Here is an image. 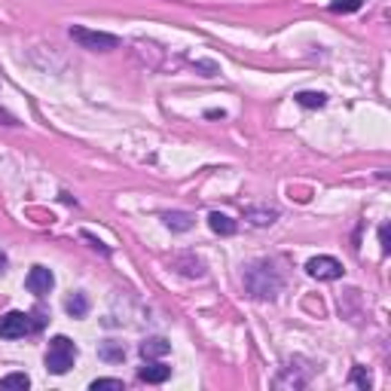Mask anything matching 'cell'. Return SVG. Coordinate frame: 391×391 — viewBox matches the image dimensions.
Wrapping results in <instances>:
<instances>
[{
    "label": "cell",
    "instance_id": "obj_1",
    "mask_svg": "<svg viewBox=\"0 0 391 391\" xmlns=\"http://www.w3.org/2000/svg\"><path fill=\"white\" fill-rule=\"evenodd\" d=\"M245 288L251 290V297H257V300H275L281 290V279L275 275L272 266L254 263V266L245 269Z\"/></svg>",
    "mask_w": 391,
    "mask_h": 391
},
{
    "label": "cell",
    "instance_id": "obj_2",
    "mask_svg": "<svg viewBox=\"0 0 391 391\" xmlns=\"http://www.w3.org/2000/svg\"><path fill=\"white\" fill-rule=\"evenodd\" d=\"M77 361V345L68 337H55L46 348V370L55 376H65Z\"/></svg>",
    "mask_w": 391,
    "mask_h": 391
},
{
    "label": "cell",
    "instance_id": "obj_3",
    "mask_svg": "<svg viewBox=\"0 0 391 391\" xmlns=\"http://www.w3.org/2000/svg\"><path fill=\"white\" fill-rule=\"evenodd\" d=\"M70 40H74V43H80L83 49H92V52H108V49H117L119 46V37L104 34V31H92V28H83V25L70 28Z\"/></svg>",
    "mask_w": 391,
    "mask_h": 391
},
{
    "label": "cell",
    "instance_id": "obj_4",
    "mask_svg": "<svg viewBox=\"0 0 391 391\" xmlns=\"http://www.w3.org/2000/svg\"><path fill=\"white\" fill-rule=\"evenodd\" d=\"M305 272L318 281H337V279H343V263L337 257H312L305 263Z\"/></svg>",
    "mask_w": 391,
    "mask_h": 391
},
{
    "label": "cell",
    "instance_id": "obj_5",
    "mask_svg": "<svg viewBox=\"0 0 391 391\" xmlns=\"http://www.w3.org/2000/svg\"><path fill=\"white\" fill-rule=\"evenodd\" d=\"M25 333H31V315H25V312H6L0 318V337L3 339H19Z\"/></svg>",
    "mask_w": 391,
    "mask_h": 391
},
{
    "label": "cell",
    "instance_id": "obj_6",
    "mask_svg": "<svg viewBox=\"0 0 391 391\" xmlns=\"http://www.w3.org/2000/svg\"><path fill=\"white\" fill-rule=\"evenodd\" d=\"M52 284H55V275L49 272L46 266H34L31 272H28V279H25V288L31 290V294H37V297H43L52 290Z\"/></svg>",
    "mask_w": 391,
    "mask_h": 391
},
{
    "label": "cell",
    "instance_id": "obj_7",
    "mask_svg": "<svg viewBox=\"0 0 391 391\" xmlns=\"http://www.w3.org/2000/svg\"><path fill=\"white\" fill-rule=\"evenodd\" d=\"M138 376L144 382H150V385H159V382H166L168 376H172V367H166V364H159V361H150L147 358V364L138 370Z\"/></svg>",
    "mask_w": 391,
    "mask_h": 391
},
{
    "label": "cell",
    "instance_id": "obj_8",
    "mask_svg": "<svg viewBox=\"0 0 391 391\" xmlns=\"http://www.w3.org/2000/svg\"><path fill=\"white\" fill-rule=\"evenodd\" d=\"M208 226L217 232V236H232V232H236V220L220 214V211H211L208 214Z\"/></svg>",
    "mask_w": 391,
    "mask_h": 391
},
{
    "label": "cell",
    "instance_id": "obj_9",
    "mask_svg": "<svg viewBox=\"0 0 391 391\" xmlns=\"http://www.w3.org/2000/svg\"><path fill=\"white\" fill-rule=\"evenodd\" d=\"M162 220H166V226L174 232H187L190 226H193V214H187V211H168Z\"/></svg>",
    "mask_w": 391,
    "mask_h": 391
},
{
    "label": "cell",
    "instance_id": "obj_10",
    "mask_svg": "<svg viewBox=\"0 0 391 391\" xmlns=\"http://www.w3.org/2000/svg\"><path fill=\"white\" fill-rule=\"evenodd\" d=\"M168 348L172 345L162 337H153V339H144V343H141V354H144V358H162V354H168Z\"/></svg>",
    "mask_w": 391,
    "mask_h": 391
},
{
    "label": "cell",
    "instance_id": "obj_11",
    "mask_svg": "<svg viewBox=\"0 0 391 391\" xmlns=\"http://www.w3.org/2000/svg\"><path fill=\"white\" fill-rule=\"evenodd\" d=\"M245 217L251 220L254 226H266V223H272V220L279 217V211H275V208H248Z\"/></svg>",
    "mask_w": 391,
    "mask_h": 391
},
{
    "label": "cell",
    "instance_id": "obj_12",
    "mask_svg": "<svg viewBox=\"0 0 391 391\" xmlns=\"http://www.w3.org/2000/svg\"><path fill=\"white\" fill-rule=\"evenodd\" d=\"M28 385H31V379H28L25 373H10V376H3L0 379V391H25Z\"/></svg>",
    "mask_w": 391,
    "mask_h": 391
},
{
    "label": "cell",
    "instance_id": "obj_13",
    "mask_svg": "<svg viewBox=\"0 0 391 391\" xmlns=\"http://www.w3.org/2000/svg\"><path fill=\"white\" fill-rule=\"evenodd\" d=\"M174 266H183L181 272H183V275H190V279H202V275H205L202 263H199L196 257H177V260H174Z\"/></svg>",
    "mask_w": 391,
    "mask_h": 391
},
{
    "label": "cell",
    "instance_id": "obj_14",
    "mask_svg": "<svg viewBox=\"0 0 391 391\" xmlns=\"http://www.w3.org/2000/svg\"><path fill=\"white\" fill-rule=\"evenodd\" d=\"M65 309H68L74 318H83V315L89 312V300H86V294H74V297H70V300L65 303Z\"/></svg>",
    "mask_w": 391,
    "mask_h": 391
},
{
    "label": "cell",
    "instance_id": "obj_15",
    "mask_svg": "<svg viewBox=\"0 0 391 391\" xmlns=\"http://www.w3.org/2000/svg\"><path fill=\"white\" fill-rule=\"evenodd\" d=\"M297 101L303 104V108H324V92H300V95H297Z\"/></svg>",
    "mask_w": 391,
    "mask_h": 391
},
{
    "label": "cell",
    "instance_id": "obj_16",
    "mask_svg": "<svg viewBox=\"0 0 391 391\" xmlns=\"http://www.w3.org/2000/svg\"><path fill=\"white\" fill-rule=\"evenodd\" d=\"M352 382H354L358 388H364V391L373 385V379H370V373H367L364 367H354V370H352Z\"/></svg>",
    "mask_w": 391,
    "mask_h": 391
},
{
    "label": "cell",
    "instance_id": "obj_17",
    "mask_svg": "<svg viewBox=\"0 0 391 391\" xmlns=\"http://www.w3.org/2000/svg\"><path fill=\"white\" fill-rule=\"evenodd\" d=\"M361 10V0H333L330 3V12H354Z\"/></svg>",
    "mask_w": 391,
    "mask_h": 391
},
{
    "label": "cell",
    "instance_id": "obj_18",
    "mask_svg": "<svg viewBox=\"0 0 391 391\" xmlns=\"http://www.w3.org/2000/svg\"><path fill=\"white\" fill-rule=\"evenodd\" d=\"M92 391H104V388H113V391H123L126 385H123V379H95L89 385Z\"/></svg>",
    "mask_w": 391,
    "mask_h": 391
},
{
    "label": "cell",
    "instance_id": "obj_19",
    "mask_svg": "<svg viewBox=\"0 0 391 391\" xmlns=\"http://www.w3.org/2000/svg\"><path fill=\"white\" fill-rule=\"evenodd\" d=\"M379 241H382V254H388V251H391V245H388V223H382V230H379Z\"/></svg>",
    "mask_w": 391,
    "mask_h": 391
},
{
    "label": "cell",
    "instance_id": "obj_20",
    "mask_svg": "<svg viewBox=\"0 0 391 391\" xmlns=\"http://www.w3.org/2000/svg\"><path fill=\"white\" fill-rule=\"evenodd\" d=\"M101 354H104V358H123V348H113V345H108Z\"/></svg>",
    "mask_w": 391,
    "mask_h": 391
},
{
    "label": "cell",
    "instance_id": "obj_21",
    "mask_svg": "<svg viewBox=\"0 0 391 391\" xmlns=\"http://www.w3.org/2000/svg\"><path fill=\"white\" fill-rule=\"evenodd\" d=\"M3 269H6V254L0 251V272H3Z\"/></svg>",
    "mask_w": 391,
    "mask_h": 391
}]
</instances>
